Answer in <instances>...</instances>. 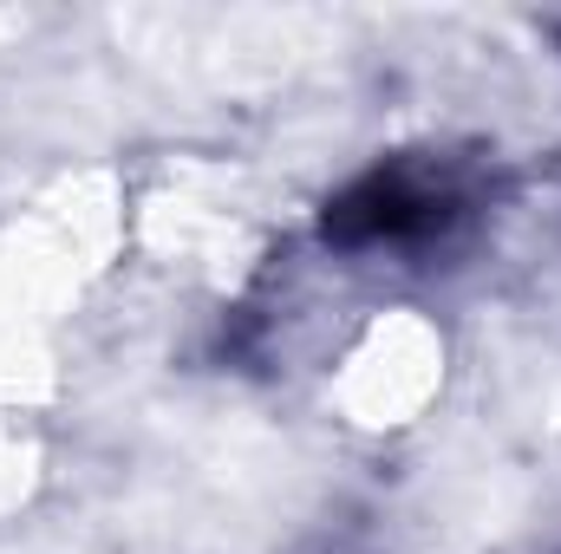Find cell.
Here are the masks:
<instances>
[{"mask_svg":"<svg viewBox=\"0 0 561 554\" xmlns=\"http://www.w3.org/2000/svg\"><path fill=\"white\" fill-rule=\"evenodd\" d=\"M463 216V189L424 163H379L366 176H353L327 209H320V235L327 249H419L431 235H444Z\"/></svg>","mask_w":561,"mask_h":554,"instance_id":"obj_1","label":"cell"}]
</instances>
